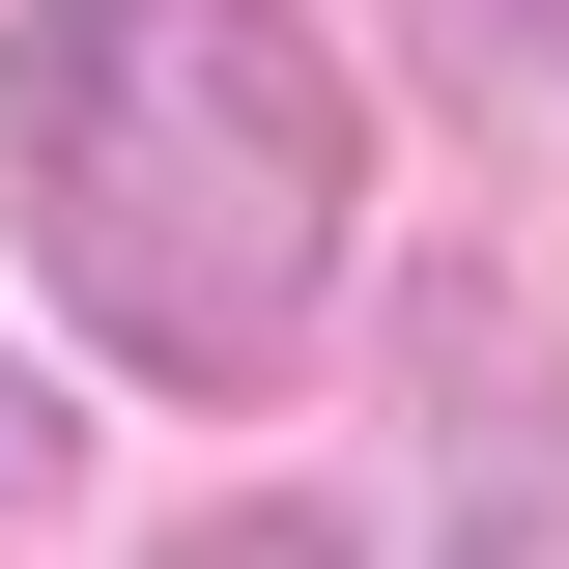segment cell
Listing matches in <instances>:
<instances>
[{
	"label": "cell",
	"mask_w": 569,
	"mask_h": 569,
	"mask_svg": "<svg viewBox=\"0 0 569 569\" xmlns=\"http://www.w3.org/2000/svg\"><path fill=\"white\" fill-rule=\"evenodd\" d=\"M0 200L142 399H284L342 313L370 114L284 0H29L0 29Z\"/></svg>",
	"instance_id": "6da1fadb"
},
{
	"label": "cell",
	"mask_w": 569,
	"mask_h": 569,
	"mask_svg": "<svg viewBox=\"0 0 569 569\" xmlns=\"http://www.w3.org/2000/svg\"><path fill=\"white\" fill-rule=\"evenodd\" d=\"M399 58H456L485 114H569V0H399Z\"/></svg>",
	"instance_id": "7a4b0ae2"
},
{
	"label": "cell",
	"mask_w": 569,
	"mask_h": 569,
	"mask_svg": "<svg viewBox=\"0 0 569 569\" xmlns=\"http://www.w3.org/2000/svg\"><path fill=\"white\" fill-rule=\"evenodd\" d=\"M29 485H58V427H29V399H0V512H29Z\"/></svg>",
	"instance_id": "3957f363"
}]
</instances>
